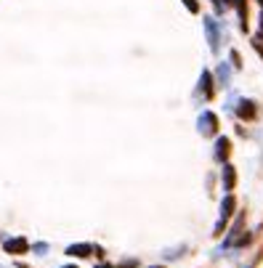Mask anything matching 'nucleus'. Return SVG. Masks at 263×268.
<instances>
[{
    "label": "nucleus",
    "instance_id": "nucleus-12",
    "mask_svg": "<svg viewBox=\"0 0 263 268\" xmlns=\"http://www.w3.org/2000/svg\"><path fill=\"white\" fill-rule=\"evenodd\" d=\"M213 6H215V13H223L229 8H234V0H213Z\"/></svg>",
    "mask_w": 263,
    "mask_h": 268
},
{
    "label": "nucleus",
    "instance_id": "nucleus-10",
    "mask_svg": "<svg viewBox=\"0 0 263 268\" xmlns=\"http://www.w3.org/2000/svg\"><path fill=\"white\" fill-rule=\"evenodd\" d=\"M90 252H93L90 244H72V247H67V255H72V258H88Z\"/></svg>",
    "mask_w": 263,
    "mask_h": 268
},
{
    "label": "nucleus",
    "instance_id": "nucleus-9",
    "mask_svg": "<svg viewBox=\"0 0 263 268\" xmlns=\"http://www.w3.org/2000/svg\"><path fill=\"white\" fill-rule=\"evenodd\" d=\"M234 8H237V13H239V29L242 32H247V0H234Z\"/></svg>",
    "mask_w": 263,
    "mask_h": 268
},
{
    "label": "nucleus",
    "instance_id": "nucleus-18",
    "mask_svg": "<svg viewBox=\"0 0 263 268\" xmlns=\"http://www.w3.org/2000/svg\"><path fill=\"white\" fill-rule=\"evenodd\" d=\"M96 268H112V265H104V263H101V265H96Z\"/></svg>",
    "mask_w": 263,
    "mask_h": 268
},
{
    "label": "nucleus",
    "instance_id": "nucleus-8",
    "mask_svg": "<svg viewBox=\"0 0 263 268\" xmlns=\"http://www.w3.org/2000/svg\"><path fill=\"white\" fill-rule=\"evenodd\" d=\"M229 154H231V141H229L226 136H221L218 141H215V160H218V162H226Z\"/></svg>",
    "mask_w": 263,
    "mask_h": 268
},
{
    "label": "nucleus",
    "instance_id": "nucleus-14",
    "mask_svg": "<svg viewBox=\"0 0 263 268\" xmlns=\"http://www.w3.org/2000/svg\"><path fill=\"white\" fill-rule=\"evenodd\" d=\"M231 67L242 69V56H239V51H231Z\"/></svg>",
    "mask_w": 263,
    "mask_h": 268
},
{
    "label": "nucleus",
    "instance_id": "nucleus-6",
    "mask_svg": "<svg viewBox=\"0 0 263 268\" xmlns=\"http://www.w3.org/2000/svg\"><path fill=\"white\" fill-rule=\"evenodd\" d=\"M3 250L8 252V255H24V252L29 250V244H27V239L16 236V239H6L3 242Z\"/></svg>",
    "mask_w": 263,
    "mask_h": 268
},
{
    "label": "nucleus",
    "instance_id": "nucleus-21",
    "mask_svg": "<svg viewBox=\"0 0 263 268\" xmlns=\"http://www.w3.org/2000/svg\"><path fill=\"white\" fill-rule=\"evenodd\" d=\"M67 268H77V265H67Z\"/></svg>",
    "mask_w": 263,
    "mask_h": 268
},
{
    "label": "nucleus",
    "instance_id": "nucleus-20",
    "mask_svg": "<svg viewBox=\"0 0 263 268\" xmlns=\"http://www.w3.org/2000/svg\"><path fill=\"white\" fill-rule=\"evenodd\" d=\"M152 268H165V265H152Z\"/></svg>",
    "mask_w": 263,
    "mask_h": 268
},
{
    "label": "nucleus",
    "instance_id": "nucleus-13",
    "mask_svg": "<svg viewBox=\"0 0 263 268\" xmlns=\"http://www.w3.org/2000/svg\"><path fill=\"white\" fill-rule=\"evenodd\" d=\"M253 48H255L258 56L263 59V35H255V37H253Z\"/></svg>",
    "mask_w": 263,
    "mask_h": 268
},
{
    "label": "nucleus",
    "instance_id": "nucleus-1",
    "mask_svg": "<svg viewBox=\"0 0 263 268\" xmlns=\"http://www.w3.org/2000/svg\"><path fill=\"white\" fill-rule=\"evenodd\" d=\"M234 210H237V199L231 197V194H226L223 202H221V218H218V223H215V228H213V236H221L223 234V228L231 220V215H234Z\"/></svg>",
    "mask_w": 263,
    "mask_h": 268
},
{
    "label": "nucleus",
    "instance_id": "nucleus-15",
    "mask_svg": "<svg viewBox=\"0 0 263 268\" xmlns=\"http://www.w3.org/2000/svg\"><path fill=\"white\" fill-rule=\"evenodd\" d=\"M183 6H186L189 13H199V3H197V0H183Z\"/></svg>",
    "mask_w": 263,
    "mask_h": 268
},
{
    "label": "nucleus",
    "instance_id": "nucleus-19",
    "mask_svg": "<svg viewBox=\"0 0 263 268\" xmlns=\"http://www.w3.org/2000/svg\"><path fill=\"white\" fill-rule=\"evenodd\" d=\"M255 3H258V6H263V0H255Z\"/></svg>",
    "mask_w": 263,
    "mask_h": 268
},
{
    "label": "nucleus",
    "instance_id": "nucleus-17",
    "mask_svg": "<svg viewBox=\"0 0 263 268\" xmlns=\"http://www.w3.org/2000/svg\"><path fill=\"white\" fill-rule=\"evenodd\" d=\"M258 22H260V35H263V13H260V19H258Z\"/></svg>",
    "mask_w": 263,
    "mask_h": 268
},
{
    "label": "nucleus",
    "instance_id": "nucleus-4",
    "mask_svg": "<svg viewBox=\"0 0 263 268\" xmlns=\"http://www.w3.org/2000/svg\"><path fill=\"white\" fill-rule=\"evenodd\" d=\"M237 117L253 122V120L258 117V104L250 101V99H239V101H237Z\"/></svg>",
    "mask_w": 263,
    "mask_h": 268
},
{
    "label": "nucleus",
    "instance_id": "nucleus-2",
    "mask_svg": "<svg viewBox=\"0 0 263 268\" xmlns=\"http://www.w3.org/2000/svg\"><path fill=\"white\" fill-rule=\"evenodd\" d=\"M197 130L202 136H215L218 133V117H215L213 112H202L197 117Z\"/></svg>",
    "mask_w": 263,
    "mask_h": 268
},
{
    "label": "nucleus",
    "instance_id": "nucleus-16",
    "mask_svg": "<svg viewBox=\"0 0 263 268\" xmlns=\"http://www.w3.org/2000/svg\"><path fill=\"white\" fill-rule=\"evenodd\" d=\"M35 252H48V244H35Z\"/></svg>",
    "mask_w": 263,
    "mask_h": 268
},
{
    "label": "nucleus",
    "instance_id": "nucleus-11",
    "mask_svg": "<svg viewBox=\"0 0 263 268\" xmlns=\"http://www.w3.org/2000/svg\"><path fill=\"white\" fill-rule=\"evenodd\" d=\"M215 74H218V85L221 88H229V83H231V69H229L226 61H223V64H218V72H215Z\"/></svg>",
    "mask_w": 263,
    "mask_h": 268
},
{
    "label": "nucleus",
    "instance_id": "nucleus-3",
    "mask_svg": "<svg viewBox=\"0 0 263 268\" xmlns=\"http://www.w3.org/2000/svg\"><path fill=\"white\" fill-rule=\"evenodd\" d=\"M205 32H208V43H210L213 53H218V48H221V32H218V22H215L213 16H205Z\"/></svg>",
    "mask_w": 263,
    "mask_h": 268
},
{
    "label": "nucleus",
    "instance_id": "nucleus-5",
    "mask_svg": "<svg viewBox=\"0 0 263 268\" xmlns=\"http://www.w3.org/2000/svg\"><path fill=\"white\" fill-rule=\"evenodd\" d=\"M213 72L210 69H202V74H199V96H202L205 101H210L215 96V88H213Z\"/></svg>",
    "mask_w": 263,
    "mask_h": 268
},
{
    "label": "nucleus",
    "instance_id": "nucleus-7",
    "mask_svg": "<svg viewBox=\"0 0 263 268\" xmlns=\"http://www.w3.org/2000/svg\"><path fill=\"white\" fill-rule=\"evenodd\" d=\"M234 186H237V170H234V165H229V162H223V192H234Z\"/></svg>",
    "mask_w": 263,
    "mask_h": 268
}]
</instances>
